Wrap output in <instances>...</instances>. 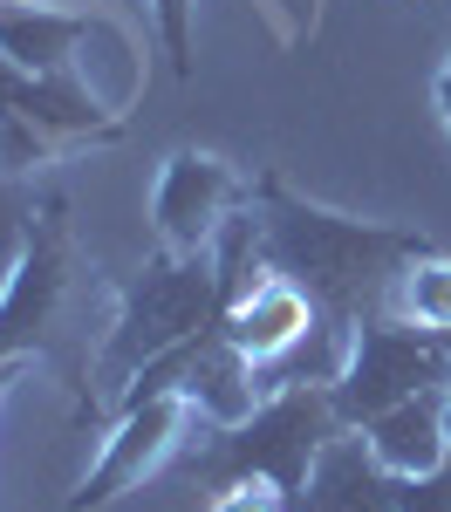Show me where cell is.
<instances>
[{
    "instance_id": "1",
    "label": "cell",
    "mask_w": 451,
    "mask_h": 512,
    "mask_svg": "<svg viewBox=\"0 0 451 512\" xmlns=\"http://www.w3.org/2000/svg\"><path fill=\"white\" fill-rule=\"evenodd\" d=\"M253 226H260V260L267 274L294 280L315 301V383H335L356 328L390 315V294L417 253H431V239L410 226H369L349 212H328L315 198H301L281 171H260L253 198H246Z\"/></svg>"
},
{
    "instance_id": "2",
    "label": "cell",
    "mask_w": 451,
    "mask_h": 512,
    "mask_svg": "<svg viewBox=\"0 0 451 512\" xmlns=\"http://www.w3.org/2000/svg\"><path fill=\"white\" fill-rule=\"evenodd\" d=\"M260 274H267V260H260V226H253V212H240V219L219 233L212 253H164L158 246V253L144 260V274L117 294L110 335H103V349H96L89 376H82L76 410L82 417L117 410L123 390L137 383V369H151L158 355H171L178 342H192L199 328L226 321V308H233Z\"/></svg>"
},
{
    "instance_id": "3",
    "label": "cell",
    "mask_w": 451,
    "mask_h": 512,
    "mask_svg": "<svg viewBox=\"0 0 451 512\" xmlns=\"http://www.w3.org/2000/svg\"><path fill=\"white\" fill-rule=\"evenodd\" d=\"M335 431H349V424L335 417L328 383H281V390L260 396L253 417H240V424H205L199 451L185 458V478L199 492H226L240 478H267L274 492L294 499Z\"/></svg>"
},
{
    "instance_id": "4",
    "label": "cell",
    "mask_w": 451,
    "mask_h": 512,
    "mask_svg": "<svg viewBox=\"0 0 451 512\" xmlns=\"http://www.w3.org/2000/svg\"><path fill=\"white\" fill-rule=\"evenodd\" d=\"M445 390H451L445 335H431V328H417V321H404V315L363 321L356 342H349L342 376L328 383L335 417H342L349 431L376 424L383 410H397V403H410V396H445Z\"/></svg>"
},
{
    "instance_id": "5",
    "label": "cell",
    "mask_w": 451,
    "mask_h": 512,
    "mask_svg": "<svg viewBox=\"0 0 451 512\" xmlns=\"http://www.w3.org/2000/svg\"><path fill=\"white\" fill-rule=\"evenodd\" d=\"M82 287V253H76V226H69V198L48 192L35 205V233H28V253H21V274L0 301V355H41L55 349L62 321L76 308Z\"/></svg>"
},
{
    "instance_id": "6",
    "label": "cell",
    "mask_w": 451,
    "mask_h": 512,
    "mask_svg": "<svg viewBox=\"0 0 451 512\" xmlns=\"http://www.w3.org/2000/svg\"><path fill=\"white\" fill-rule=\"evenodd\" d=\"M199 424V410L178 390L164 396H137L117 410V431L103 437V458L82 472V485L69 492V512H103L117 506L123 492H137L151 472H164L178 451H185V431Z\"/></svg>"
},
{
    "instance_id": "7",
    "label": "cell",
    "mask_w": 451,
    "mask_h": 512,
    "mask_svg": "<svg viewBox=\"0 0 451 512\" xmlns=\"http://www.w3.org/2000/svg\"><path fill=\"white\" fill-rule=\"evenodd\" d=\"M253 198L240 171L212 151H171L151 192V226H158L164 253H212L219 233L240 219V205Z\"/></svg>"
},
{
    "instance_id": "8",
    "label": "cell",
    "mask_w": 451,
    "mask_h": 512,
    "mask_svg": "<svg viewBox=\"0 0 451 512\" xmlns=\"http://www.w3.org/2000/svg\"><path fill=\"white\" fill-rule=\"evenodd\" d=\"M322 335L315 301L281 274H260L240 301L226 308V342L260 369V390H281V376L308 355V342Z\"/></svg>"
},
{
    "instance_id": "9",
    "label": "cell",
    "mask_w": 451,
    "mask_h": 512,
    "mask_svg": "<svg viewBox=\"0 0 451 512\" xmlns=\"http://www.w3.org/2000/svg\"><path fill=\"white\" fill-rule=\"evenodd\" d=\"M0 110L35 123V130H48V137H62L69 151H76V144H110V137H123V110H110V103L82 82V69L21 76V69L0 55Z\"/></svg>"
},
{
    "instance_id": "10",
    "label": "cell",
    "mask_w": 451,
    "mask_h": 512,
    "mask_svg": "<svg viewBox=\"0 0 451 512\" xmlns=\"http://www.w3.org/2000/svg\"><path fill=\"white\" fill-rule=\"evenodd\" d=\"M123 28L89 7H48V0H0V55L21 76H62L82 69L89 41H117Z\"/></svg>"
},
{
    "instance_id": "11",
    "label": "cell",
    "mask_w": 451,
    "mask_h": 512,
    "mask_svg": "<svg viewBox=\"0 0 451 512\" xmlns=\"http://www.w3.org/2000/svg\"><path fill=\"white\" fill-rule=\"evenodd\" d=\"M287 512H404L397 506V478L376 465L363 431H335L315 458L308 485L287 499Z\"/></svg>"
},
{
    "instance_id": "12",
    "label": "cell",
    "mask_w": 451,
    "mask_h": 512,
    "mask_svg": "<svg viewBox=\"0 0 451 512\" xmlns=\"http://www.w3.org/2000/svg\"><path fill=\"white\" fill-rule=\"evenodd\" d=\"M369 451H376V465L390 478H424L438 472L451 458L445 444V424H438V396H410V403H397V410H383L376 424H363Z\"/></svg>"
},
{
    "instance_id": "13",
    "label": "cell",
    "mask_w": 451,
    "mask_h": 512,
    "mask_svg": "<svg viewBox=\"0 0 451 512\" xmlns=\"http://www.w3.org/2000/svg\"><path fill=\"white\" fill-rule=\"evenodd\" d=\"M390 315L417 321L431 335H451V253H417L404 274H397V294H390Z\"/></svg>"
},
{
    "instance_id": "14",
    "label": "cell",
    "mask_w": 451,
    "mask_h": 512,
    "mask_svg": "<svg viewBox=\"0 0 451 512\" xmlns=\"http://www.w3.org/2000/svg\"><path fill=\"white\" fill-rule=\"evenodd\" d=\"M35 205L41 198L21 178L0 171V301H7V287L21 274V253H28V233H35Z\"/></svg>"
},
{
    "instance_id": "15",
    "label": "cell",
    "mask_w": 451,
    "mask_h": 512,
    "mask_svg": "<svg viewBox=\"0 0 451 512\" xmlns=\"http://www.w3.org/2000/svg\"><path fill=\"white\" fill-rule=\"evenodd\" d=\"M151 14H158L171 76H192V0H151Z\"/></svg>"
},
{
    "instance_id": "16",
    "label": "cell",
    "mask_w": 451,
    "mask_h": 512,
    "mask_svg": "<svg viewBox=\"0 0 451 512\" xmlns=\"http://www.w3.org/2000/svg\"><path fill=\"white\" fill-rule=\"evenodd\" d=\"M397 506L404 512H451V458L424 478H397Z\"/></svg>"
},
{
    "instance_id": "17",
    "label": "cell",
    "mask_w": 451,
    "mask_h": 512,
    "mask_svg": "<svg viewBox=\"0 0 451 512\" xmlns=\"http://www.w3.org/2000/svg\"><path fill=\"white\" fill-rule=\"evenodd\" d=\"M205 512H287V492H274L267 478H240V485L212 492V506H205Z\"/></svg>"
},
{
    "instance_id": "18",
    "label": "cell",
    "mask_w": 451,
    "mask_h": 512,
    "mask_svg": "<svg viewBox=\"0 0 451 512\" xmlns=\"http://www.w3.org/2000/svg\"><path fill=\"white\" fill-rule=\"evenodd\" d=\"M28 369H35V362H28V355H0V396L14 390V383H21V376H28Z\"/></svg>"
},
{
    "instance_id": "19",
    "label": "cell",
    "mask_w": 451,
    "mask_h": 512,
    "mask_svg": "<svg viewBox=\"0 0 451 512\" xmlns=\"http://www.w3.org/2000/svg\"><path fill=\"white\" fill-rule=\"evenodd\" d=\"M438 117H445V130H451V55H445V69H438Z\"/></svg>"
},
{
    "instance_id": "20",
    "label": "cell",
    "mask_w": 451,
    "mask_h": 512,
    "mask_svg": "<svg viewBox=\"0 0 451 512\" xmlns=\"http://www.w3.org/2000/svg\"><path fill=\"white\" fill-rule=\"evenodd\" d=\"M438 424H445V444H451V390L438 396Z\"/></svg>"
},
{
    "instance_id": "21",
    "label": "cell",
    "mask_w": 451,
    "mask_h": 512,
    "mask_svg": "<svg viewBox=\"0 0 451 512\" xmlns=\"http://www.w3.org/2000/svg\"><path fill=\"white\" fill-rule=\"evenodd\" d=\"M445 349H451V335H445Z\"/></svg>"
}]
</instances>
